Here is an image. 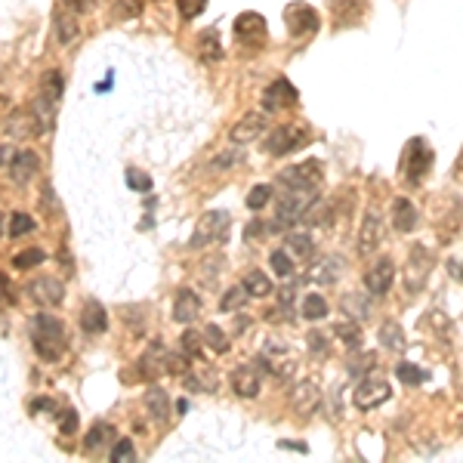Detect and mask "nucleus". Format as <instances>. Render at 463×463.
Listing matches in <instances>:
<instances>
[{"instance_id":"nucleus-1","label":"nucleus","mask_w":463,"mask_h":463,"mask_svg":"<svg viewBox=\"0 0 463 463\" xmlns=\"http://www.w3.org/2000/svg\"><path fill=\"white\" fill-rule=\"evenodd\" d=\"M31 346H35V352L41 355L44 361H59L65 346H68L62 321L50 312L35 315V321H31Z\"/></svg>"},{"instance_id":"nucleus-2","label":"nucleus","mask_w":463,"mask_h":463,"mask_svg":"<svg viewBox=\"0 0 463 463\" xmlns=\"http://www.w3.org/2000/svg\"><path fill=\"white\" fill-rule=\"evenodd\" d=\"M312 201H319V185H294L284 189V195L278 198L275 207V226L278 229H290L294 223H303V214Z\"/></svg>"},{"instance_id":"nucleus-3","label":"nucleus","mask_w":463,"mask_h":463,"mask_svg":"<svg viewBox=\"0 0 463 463\" xmlns=\"http://www.w3.org/2000/svg\"><path fill=\"white\" fill-rule=\"evenodd\" d=\"M284 25H287L290 37H312L315 31H319L321 19H319V12H315V6L296 0V3L284 6Z\"/></svg>"},{"instance_id":"nucleus-4","label":"nucleus","mask_w":463,"mask_h":463,"mask_svg":"<svg viewBox=\"0 0 463 463\" xmlns=\"http://www.w3.org/2000/svg\"><path fill=\"white\" fill-rule=\"evenodd\" d=\"M359 386H355V395H352V405L359 408V411H374L377 405H383V401H389V395H393V389H389L386 380H380V377H374V370L365 377H359Z\"/></svg>"},{"instance_id":"nucleus-5","label":"nucleus","mask_w":463,"mask_h":463,"mask_svg":"<svg viewBox=\"0 0 463 463\" xmlns=\"http://www.w3.org/2000/svg\"><path fill=\"white\" fill-rule=\"evenodd\" d=\"M229 226H232V216L226 210H210V214H204V220L198 223L195 235H191V247H207V244H214V241H223Z\"/></svg>"},{"instance_id":"nucleus-6","label":"nucleus","mask_w":463,"mask_h":463,"mask_svg":"<svg viewBox=\"0 0 463 463\" xmlns=\"http://www.w3.org/2000/svg\"><path fill=\"white\" fill-rule=\"evenodd\" d=\"M309 142V133L306 127H300V124H284V127H275L272 133L266 139V151L275 158L287 155V151H296L300 145Z\"/></svg>"},{"instance_id":"nucleus-7","label":"nucleus","mask_w":463,"mask_h":463,"mask_svg":"<svg viewBox=\"0 0 463 463\" xmlns=\"http://www.w3.org/2000/svg\"><path fill=\"white\" fill-rule=\"evenodd\" d=\"M429 272H433V254H429L426 247H417L411 250V260H408L405 266V284L411 294H417V290H423V284H426Z\"/></svg>"},{"instance_id":"nucleus-8","label":"nucleus","mask_w":463,"mask_h":463,"mask_svg":"<svg viewBox=\"0 0 463 463\" xmlns=\"http://www.w3.org/2000/svg\"><path fill=\"white\" fill-rule=\"evenodd\" d=\"M319 405H321V393L312 380L294 383V389H290V411L306 420V417H312L319 411Z\"/></svg>"},{"instance_id":"nucleus-9","label":"nucleus","mask_w":463,"mask_h":463,"mask_svg":"<svg viewBox=\"0 0 463 463\" xmlns=\"http://www.w3.org/2000/svg\"><path fill=\"white\" fill-rule=\"evenodd\" d=\"M296 102H300V93H296V87L287 77H278V81H272L263 90V108L266 111H281V108H290V105H296Z\"/></svg>"},{"instance_id":"nucleus-10","label":"nucleus","mask_w":463,"mask_h":463,"mask_svg":"<svg viewBox=\"0 0 463 463\" xmlns=\"http://www.w3.org/2000/svg\"><path fill=\"white\" fill-rule=\"evenodd\" d=\"M232 31H235V41L241 44H263L266 41V19L260 16V12L247 10L241 12V16L235 19V25H232Z\"/></svg>"},{"instance_id":"nucleus-11","label":"nucleus","mask_w":463,"mask_h":463,"mask_svg":"<svg viewBox=\"0 0 463 463\" xmlns=\"http://www.w3.org/2000/svg\"><path fill=\"white\" fill-rule=\"evenodd\" d=\"M278 182L284 189H294V185H319L321 182V161H303V164H294V167H284L278 173Z\"/></svg>"},{"instance_id":"nucleus-12","label":"nucleus","mask_w":463,"mask_h":463,"mask_svg":"<svg viewBox=\"0 0 463 463\" xmlns=\"http://www.w3.org/2000/svg\"><path fill=\"white\" fill-rule=\"evenodd\" d=\"M393 281H395V263L389 260V256H380V260L365 272V287H368V294H374V296H386Z\"/></svg>"},{"instance_id":"nucleus-13","label":"nucleus","mask_w":463,"mask_h":463,"mask_svg":"<svg viewBox=\"0 0 463 463\" xmlns=\"http://www.w3.org/2000/svg\"><path fill=\"white\" fill-rule=\"evenodd\" d=\"M429 164H433V151L426 149V142L423 139H411L408 142V151H405V173L408 180L417 182L420 176L429 173Z\"/></svg>"},{"instance_id":"nucleus-14","label":"nucleus","mask_w":463,"mask_h":463,"mask_svg":"<svg viewBox=\"0 0 463 463\" xmlns=\"http://www.w3.org/2000/svg\"><path fill=\"white\" fill-rule=\"evenodd\" d=\"M383 232H386V226H383V214L377 207H370L365 214V223H361V232H359V254H374L377 244L383 241Z\"/></svg>"},{"instance_id":"nucleus-15","label":"nucleus","mask_w":463,"mask_h":463,"mask_svg":"<svg viewBox=\"0 0 463 463\" xmlns=\"http://www.w3.org/2000/svg\"><path fill=\"white\" fill-rule=\"evenodd\" d=\"M28 296L37 303V306H59L65 300V287L59 278H37V281L28 284Z\"/></svg>"},{"instance_id":"nucleus-16","label":"nucleus","mask_w":463,"mask_h":463,"mask_svg":"<svg viewBox=\"0 0 463 463\" xmlns=\"http://www.w3.org/2000/svg\"><path fill=\"white\" fill-rule=\"evenodd\" d=\"M232 389H235V395H241V399H256L263 389V374L254 365L235 368L232 370Z\"/></svg>"},{"instance_id":"nucleus-17","label":"nucleus","mask_w":463,"mask_h":463,"mask_svg":"<svg viewBox=\"0 0 463 463\" xmlns=\"http://www.w3.org/2000/svg\"><path fill=\"white\" fill-rule=\"evenodd\" d=\"M266 133V115H244L235 127L229 130V139L235 145H244V142H254Z\"/></svg>"},{"instance_id":"nucleus-18","label":"nucleus","mask_w":463,"mask_h":463,"mask_svg":"<svg viewBox=\"0 0 463 463\" xmlns=\"http://www.w3.org/2000/svg\"><path fill=\"white\" fill-rule=\"evenodd\" d=\"M37 167H41V161H37L35 151H12L10 176L16 185H28L37 176Z\"/></svg>"},{"instance_id":"nucleus-19","label":"nucleus","mask_w":463,"mask_h":463,"mask_svg":"<svg viewBox=\"0 0 463 463\" xmlns=\"http://www.w3.org/2000/svg\"><path fill=\"white\" fill-rule=\"evenodd\" d=\"M53 28H56V41L62 46H71L81 37V25H77V16L71 10H56V16H53Z\"/></svg>"},{"instance_id":"nucleus-20","label":"nucleus","mask_w":463,"mask_h":463,"mask_svg":"<svg viewBox=\"0 0 463 463\" xmlns=\"http://www.w3.org/2000/svg\"><path fill=\"white\" fill-rule=\"evenodd\" d=\"M198 312H201V296H198L195 290L182 287L173 300V319L180 324H191L198 319Z\"/></svg>"},{"instance_id":"nucleus-21","label":"nucleus","mask_w":463,"mask_h":463,"mask_svg":"<svg viewBox=\"0 0 463 463\" xmlns=\"http://www.w3.org/2000/svg\"><path fill=\"white\" fill-rule=\"evenodd\" d=\"M142 405H145V414H149L155 423H164V420H167V414H170V399H167V393H164L161 386H149V389H145Z\"/></svg>"},{"instance_id":"nucleus-22","label":"nucleus","mask_w":463,"mask_h":463,"mask_svg":"<svg viewBox=\"0 0 463 463\" xmlns=\"http://www.w3.org/2000/svg\"><path fill=\"white\" fill-rule=\"evenodd\" d=\"M337 25H359L365 16V0H330Z\"/></svg>"},{"instance_id":"nucleus-23","label":"nucleus","mask_w":463,"mask_h":463,"mask_svg":"<svg viewBox=\"0 0 463 463\" xmlns=\"http://www.w3.org/2000/svg\"><path fill=\"white\" fill-rule=\"evenodd\" d=\"M420 223V216H417V207L408 198H395L393 201V226L395 232H414V226Z\"/></svg>"},{"instance_id":"nucleus-24","label":"nucleus","mask_w":463,"mask_h":463,"mask_svg":"<svg viewBox=\"0 0 463 463\" xmlns=\"http://www.w3.org/2000/svg\"><path fill=\"white\" fill-rule=\"evenodd\" d=\"M105 328H108L105 309L99 306L96 300H87V306H84V312H81V330L84 334H102Z\"/></svg>"},{"instance_id":"nucleus-25","label":"nucleus","mask_w":463,"mask_h":463,"mask_svg":"<svg viewBox=\"0 0 463 463\" xmlns=\"http://www.w3.org/2000/svg\"><path fill=\"white\" fill-rule=\"evenodd\" d=\"M241 287L247 290V296H256V300H263V296L272 294V281H269V275L260 272V269H250V272L244 275Z\"/></svg>"},{"instance_id":"nucleus-26","label":"nucleus","mask_w":463,"mask_h":463,"mask_svg":"<svg viewBox=\"0 0 463 463\" xmlns=\"http://www.w3.org/2000/svg\"><path fill=\"white\" fill-rule=\"evenodd\" d=\"M343 312H346L349 319L355 315L359 321H365V319H370V312H374V303L361 294H343Z\"/></svg>"},{"instance_id":"nucleus-27","label":"nucleus","mask_w":463,"mask_h":463,"mask_svg":"<svg viewBox=\"0 0 463 463\" xmlns=\"http://www.w3.org/2000/svg\"><path fill=\"white\" fill-rule=\"evenodd\" d=\"M377 337H380V343L386 349H393V352L405 349V330H401L399 321H383L380 330H377Z\"/></svg>"},{"instance_id":"nucleus-28","label":"nucleus","mask_w":463,"mask_h":463,"mask_svg":"<svg viewBox=\"0 0 463 463\" xmlns=\"http://www.w3.org/2000/svg\"><path fill=\"white\" fill-rule=\"evenodd\" d=\"M62 90H65V77L59 75V71H46V75L41 77V99H46V102L59 105Z\"/></svg>"},{"instance_id":"nucleus-29","label":"nucleus","mask_w":463,"mask_h":463,"mask_svg":"<svg viewBox=\"0 0 463 463\" xmlns=\"http://www.w3.org/2000/svg\"><path fill=\"white\" fill-rule=\"evenodd\" d=\"M111 439H115V426H111V423H93V429L87 433V439H84V448H87V451H99V448L108 445Z\"/></svg>"},{"instance_id":"nucleus-30","label":"nucleus","mask_w":463,"mask_h":463,"mask_svg":"<svg viewBox=\"0 0 463 463\" xmlns=\"http://www.w3.org/2000/svg\"><path fill=\"white\" fill-rule=\"evenodd\" d=\"M201 340H204V346H210L216 355H226L229 352V337H226V330L220 328V324H207L204 328V334H201Z\"/></svg>"},{"instance_id":"nucleus-31","label":"nucleus","mask_w":463,"mask_h":463,"mask_svg":"<svg viewBox=\"0 0 463 463\" xmlns=\"http://www.w3.org/2000/svg\"><path fill=\"white\" fill-rule=\"evenodd\" d=\"M300 312H303V319L319 321V319H324V315H328V300H324L321 294H309V296H303Z\"/></svg>"},{"instance_id":"nucleus-32","label":"nucleus","mask_w":463,"mask_h":463,"mask_svg":"<svg viewBox=\"0 0 463 463\" xmlns=\"http://www.w3.org/2000/svg\"><path fill=\"white\" fill-rule=\"evenodd\" d=\"M139 374H142V380L155 383V377H161V374H164V355L145 352L142 359H139Z\"/></svg>"},{"instance_id":"nucleus-33","label":"nucleus","mask_w":463,"mask_h":463,"mask_svg":"<svg viewBox=\"0 0 463 463\" xmlns=\"http://www.w3.org/2000/svg\"><path fill=\"white\" fill-rule=\"evenodd\" d=\"M395 377H399L405 386H420V383L426 380V370L417 368L414 361H399V365H395Z\"/></svg>"},{"instance_id":"nucleus-34","label":"nucleus","mask_w":463,"mask_h":463,"mask_svg":"<svg viewBox=\"0 0 463 463\" xmlns=\"http://www.w3.org/2000/svg\"><path fill=\"white\" fill-rule=\"evenodd\" d=\"M284 241H287V250L294 256H303V260H306V256L312 254V238H309L306 232H287Z\"/></svg>"},{"instance_id":"nucleus-35","label":"nucleus","mask_w":463,"mask_h":463,"mask_svg":"<svg viewBox=\"0 0 463 463\" xmlns=\"http://www.w3.org/2000/svg\"><path fill=\"white\" fill-rule=\"evenodd\" d=\"M334 334L340 337L346 346H361V324L359 321H337Z\"/></svg>"},{"instance_id":"nucleus-36","label":"nucleus","mask_w":463,"mask_h":463,"mask_svg":"<svg viewBox=\"0 0 463 463\" xmlns=\"http://www.w3.org/2000/svg\"><path fill=\"white\" fill-rule=\"evenodd\" d=\"M247 303V290L238 284V287H229L226 294H223V300H220V309L223 312H241V306Z\"/></svg>"},{"instance_id":"nucleus-37","label":"nucleus","mask_w":463,"mask_h":463,"mask_svg":"<svg viewBox=\"0 0 463 463\" xmlns=\"http://www.w3.org/2000/svg\"><path fill=\"white\" fill-rule=\"evenodd\" d=\"M111 16H115L117 22L139 19V16H142V0H117V3L111 6Z\"/></svg>"},{"instance_id":"nucleus-38","label":"nucleus","mask_w":463,"mask_h":463,"mask_svg":"<svg viewBox=\"0 0 463 463\" xmlns=\"http://www.w3.org/2000/svg\"><path fill=\"white\" fill-rule=\"evenodd\" d=\"M201 59H204V62H220V59H223V44H220V37H216L214 31L201 35Z\"/></svg>"},{"instance_id":"nucleus-39","label":"nucleus","mask_w":463,"mask_h":463,"mask_svg":"<svg viewBox=\"0 0 463 463\" xmlns=\"http://www.w3.org/2000/svg\"><path fill=\"white\" fill-rule=\"evenodd\" d=\"M37 229V223L31 220L28 214H22V210H16V214L10 216V238H22V235H31V232Z\"/></svg>"},{"instance_id":"nucleus-40","label":"nucleus","mask_w":463,"mask_h":463,"mask_svg":"<svg viewBox=\"0 0 463 463\" xmlns=\"http://www.w3.org/2000/svg\"><path fill=\"white\" fill-rule=\"evenodd\" d=\"M201 352H204L201 334H198V330H185L182 334V355L185 359H201Z\"/></svg>"},{"instance_id":"nucleus-41","label":"nucleus","mask_w":463,"mask_h":463,"mask_svg":"<svg viewBox=\"0 0 463 463\" xmlns=\"http://www.w3.org/2000/svg\"><path fill=\"white\" fill-rule=\"evenodd\" d=\"M46 260V254L41 247H31V250H22V254L12 256V266L16 269H31V266H41V263Z\"/></svg>"},{"instance_id":"nucleus-42","label":"nucleus","mask_w":463,"mask_h":463,"mask_svg":"<svg viewBox=\"0 0 463 463\" xmlns=\"http://www.w3.org/2000/svg\"><path fill=\"white\" fill-rule=\"evenodd\" d=\"M269 263H272V272H275L278 278H287L290 272H294V260H290L287 250H272Z\"/></svg>"},{"instance_id":"nucleus-43","label":"nucleus","mask_w":463,"mask_h":463,"mask_svg":"<svg viewBox=\"0 0 463 463\" xmlns=\"http://www.w3.org/2000/svg\"><path fill=\"white\" fill-rule=\"evenodd\" d=\"M124 176H127V185H130V189L139 191V195H149V191H151V176H149V173H142V170L130 167Z\"/></svg>"},{"instance_id":"nucleus-44","label":"nucleus","mask_w":463,"mask_h":463,"mask_svg":"<svg viewBox=\"0 0 463 463\" xmlns=\"http://www.w3.org/2000/svg\"><path fill=\"white\" fill-rule=\"evenodd\" d=\"M272 201V189H269V185H254V189H250V195H247V207L254 210H263L266 207V204Z\"/></svg>"},{"instance_id":"nucleus-45","label":"nucleus","mask_w":463,"mask_h":463,"mask_svg":"<svg viewBox=\"0 0 463 463\" xmlns=\"http://www.w3.org/2000/svg\"><path fill=\"white\" fill-rule=\"evenodd\" d=\"M176 10H180V16L185 22H191V19H198L207 10V0H176Z\"/></svg>"},{"instance_id":"nucleus-46","label":"nucleus","mask_w":463,"mask_h":463,"mask_svg":"<svg viewBox=\"0 0 463 463\" xmlns=\"http://www.w3.org/2000/svg\"><path fill=\"white\" fill-rule=\"evenodd\" d=\"M374 368H377V355L374 352H365V355H359V359L349 361V374H352V377H365Z\"/></svg>"},{"instance_id":"nucleus-47","label":"nucleus","mask_w":463,"mask_h":463,"mask_svg":"<svg viewBox=\"0 0 463 463\" xmlns=\"http://www.w3.org/2000/svg\"><path fill=\"white\" fill-rule=\"evenodd\" d=\"M111 460L115 463H127V460H136V448L130 439H121L115 442V448H111Z\"/></svg>"},{"instance_id":"nucleus-48","label":"nucleus","mask_w":463,"mask_h":463,"mask_svg":"<svg viewBox=\"0 0 463 463\" xmlns=\"http://www.w3.org/2000/svg\"><path fill=\"white\" fill-rule=\"evenodd\" d=\"M164 370L167 374H189V359L180 352V355H173V352H164Z\"/></svg>"},{"instance_id":"nucleus-49","label":"nucleus","mask_w":463,"mask_h":463,"mask_svg":"<svg viewBox=\"0 0 463 463\" xmlns=\"http://www.w3.org/2000/svg\"><path fill=\"white\" fill-rule=\"evenodd\" d=\"M306 346L312 349L315 355H328L330 346H328V337L321 334V330H312V334H306Z\"/></svg>"},{"instance_id":"nucleus-50","label":"nucleus","mask_w":463,"mask_h":463,"mask_svg":"<svg viewBox=\"0 0 463 463\" xmlns=\"http://www.w3.org/2000/svg\"><path fill=\"white\" fill-rule=\"evenodd\" d=\"M12 300H16V296H12V284H10V278L0 272V309H3V306H12Z\"/></svg>"},{"instance_id":"nucleus-51","label":"nucleus","mask_w":463,"mask_h":463,"mask_svg":"<svg viewBox=\"0 0 463 463\" xmlns=\"http://www.w3.org/2000/svg\"><path fill=\"white\" fill-rule=\"evenodd\" d=\"M28 411H31V414L56 411V401H53V399H31V401H28Z\"/></svg>"},{"instance_id":"nucleus-52","label":"nucleus","mask_w":463,"mask_h":463,"mask_svg":"<svg viewBox=\"0 0 463 463\" xmlns=\"http://www.w3.org/2000/svg\"><path fill=\"white\" fill-rule=\"evenodd\" d=\"M235 161H241V155L238 151H229V155H220L214 161V170H229V167H235Z\"/></svg>"},{"instance_id":"nucleus-53","label":"nucleus","mask_w":463,"mask_h":463,"mask_svg":"<svg viewBox=\"0 0 463 463\" xmlns=\"http://www.w3.org/2000/svg\"><path fill=\"white\" fill-rule=\"evenodd\" d=\"M59 429H62L65 435L75 433V429H77V414H75V411H65V414H62V420H59Z\"/></svg>"},{"instance_id":"nucleus-54","label":"nucleus","mask_w":463,"mask_h":463,"mask_svg":"<svg viewBox=\"0 0 463 463\" xmlns=\"http://www.w3.org/2000/svg\"><path fill=\"white\" fill-rule=\"evenodd\" d=\"M65 3V10H71V12H84L87 10V0H62Z\"/></svg>"},{"instance_id":"nucleus-55","label":"nucleus","mask_w":463,"mask_h":463,"mask_svg":"<svg viewBox=\"0 0 463 463\" xmlns=\"http://www.w3.org/2000/svg\"><path fill=\"white\" fill-rule=\"evenodd\" d=\"M448 272H451V278L460 284V260L454 256V260H448Z\"/></svg>"},{"instance_id":"nucleus-56","label":"nucleus","mask_w":463,"mask_h":463,"mask_svg":"<svg viewBox=\"0 0 463 463\" xmlns=\"http://www.w3.org/2000/svg\"><path fill=\"white\" fill-rule=\"evenodd\" d=\"M281 448H290V451H303V454L309 451L306 442H281Z\"/></svg>"},{"instance_id":"nucleus-57","label":"nucleus","mask_w":463,"mask_h":463,"mask_svg":"<svg viewBox=\"0 0 463 463\" xmlns=\"http://www.w3.org/2000/svg\"><path fill=\"white\" fill-rule=\"evenodd\" d=\"M12 161V149H6V145H0V167H6V164Z\"/></svg>"},{"instance_id":"nucleus-58","label":"nucleus","mask_w":463,"mask_h":463,"mask_svg":"<svg viewBox=\"0 0 463 463\" xmlns=\"http://www.w3.org/2000/svg\"><path fill=\"white\" fill-rule=\"evenodd\" d=\"M260 232H263V226H260V223H250V226H247V232H244V235H247V241H254V238L260 235Z\"/></svg>"},{"instance_id":"nucleus-59","label":"nucleus","mask_w":463,"mask_h":463,"mask_svg":"<svg viewBox=\"0 0 463 463\" xmlns=\"http://www.w3.org/2000/svg\"><path fill=\"white\" fill-rule=\"evenodd\" d=\"M185 411H189V401H185V399H180V401H176V414H185Z\"/></svg>"},{"instance_id":"nucleus-60","label":"nucleus","mask_w":463,"mask_h":463,"mask_svg":"<svg viewBox=\"0 0 463 463\" xmlns=\"http://www.w3.org/2000/svg\"><path fill=\"white\" fill-rule=\"evenodd\" d=\"M0 235H3V214H0Z\"/></svg>"}]
</instances>
